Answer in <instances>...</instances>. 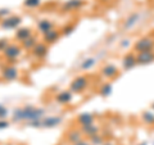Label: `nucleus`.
<instances>
[{
	"mask_svg": "<svg viewBox=\"0 0 154 145\" xmlns=\"http://www.w3.org/2000/svg\"><path fill=\"white\" fill-rule=\"evenodd\" d=\"M23 5L28 9H35L41 5V0H25L23 2Z\"/></svg>",
	"mask_w": 154,
	"mask_h": 145,
	"instance_id": "nucleus-25",
	"label": "nucleus"
},
{
	"mask_svg": "<svg viewBox=\"0 0 154 145\" xmlns=\"http://www.w3.org/2000/svg\"><path fill=\"white\" fill-rule=\"evenodd\" d=\"M73 100V93L71 90H62L55 95V101L62 105H67Z\"/></svg>",
	"mask_w": 154,
	"mask_h": 145,
	"instance_id": "nucleus-9",
	"label": "nucleus"
},
{
	"mask_svg": "<svg viewBox=\"0 0 154 145\" xmlns=\"http://www.w3.org/2000/svg\"><path fill=\"white\" fill-rule=\"evenodd\" d=\"M9 44H11V42H9L8 39H0V51L3 53L8 48Z\"/></svg>",
	"mask_w": 154,
	"mask_h": 145,
	"instance_id": "nucleus-28",
	"label": "nucleus"
},
{
	"mask_svg": "<svg viewBox=\"0 0 154 145\" xmlns=\"http://www.w3.org/2000/svg\"><path fill=\"white\" fill-rule=\"evenodd\" d=\"M73 30H75V26L73 25H68V26H66L63 30L60 31V33H62V35H69L71 32H73Z\"/></svg>",
	"mask_w": 154,
	"mask_h": 145,
	"instance_id": "nucleus-29",
	"label": "nucleus"
},
{
	"mask_svg": "<svg viewBox=\"0 0 154 145\" xmlns=\"http://www.w3.org/2000/svg\"><path fill=\"white\" fill-rule=\"evenodd\" d=\"M136 60H137V64H141V66L153 63L154 62V50L136 53Z\"/></svg>",
	"mask_w": 154,
	"mask_h": 145,
	"instance_id": "nucleus-10",
	"label": "nucleus"
},
{
	"mask_svg": "<svg viewBox=\"0 0 154 145\" xmlns=\"http://www.w3.org/2000/svg\"><path fill=\"white\" fill-rule=\"evenodd\" d=\"M77 123H79L80 127L89 126V125L95 123V117L91 113H81L79 117H77Z\"/></svg>",
	"mask_w": 154,
	"mask_h": 145,
	"instance_id": "nucleus-17",
	"label": "nucleus"
},
{
	"mask_svg": "<svg viewBox=\"0 0 154 145\" xmlns=\"http://www.w3.org/2000/svg\"><path fill=\"white\" fill-rule=\"evenodd\" d=\"M36 27H37V31L40 32L41 35H44V33L54 30V23H53L50 19H41V21L37 22Z\"/></svg>",
	"mask_w": 154,
	"mask_h": 145,
	"instance_id": "nucleus-18",
	"label": "nucleus"
},
{
	"mask_svg": "<svg viewBox=\"0 0 154 145\" xmlns=\"http://www.w3.org/2000/svg\"><path fill=\"white\" fill-rule=\"evenodd\" d=\"M90 143L91 145H103L104 144V137L102 136V135H95V136L90 137Z\"/></svg>",
	"mask_w": 154,
	"mask_h": 145,
	"instance_id": "nucleus-26",
	"label": "nucleus"
},
{
	"mask_svg": "<svg viewBox=\"0 0 154 145\" xmlns=\"http://www.w3.org/2000/svg\"><path fill=\"white\" fill-rule=\"evenodd\" d=\"M63 122V117L62 116H48L41 119V127L44 128H53L57 127Z\"/></svg>",
	"mask_w": 154,
	"mask_h": 145,
	"instance_id": "nucleus-7",
	"label": "nucleus"
},
{
	"mask_svg": "<svg viewBox=\"0 0 154 145\" xmlns=\"http://www.w3.org/2000/svg\"><path fill=\"white\" fill-rule=\"evenodd\" d=\"M81 132L88 137H93L95 135L99 134V126H96L95 123H93V125H89V126L81 127Z\"/></svg>",
	"mask_w": 154,
	"mask_h": 145,
	"instance_id": "nucleus-20",
	"label": "nucleus"
},
{
	"mask_svg": "<svg viewBox=\"0 0 154 145\" xmlns=\"http://www.w3.org/2000/svg\"><path fill=\"white\" fill-rule=\"evenodd\" d=\"M38 42V40L35 37V36H31V37H28V39H26L25 41H22L21 42V46H22V49H26V50H32L33 48L36 46V44Z\"/></svg>",
	"mask_w": 154,
	"mask_h": 145,
	"instance_id": "nucleus-22",
	"label": "nucleus"
},
{
	"mask_svg": "<svg viewBox=\"0 0 154 145\" xmlns=\"http://www.w3.org/2000/svg\"><path fill=\"white\" fill-rule=\"evenodd\" d=\"M0 23H2V18H0Z\"/></svg>",
	"mask_w": 154,
	"mask_h": 145,
	"instance_id": "nucleus-37",
	"label": "nucleus"
},
{
	"mask_svg": "<svg viewBox=\"0 0 154 145\" xmlns=\"http://www.w3.org/2000/svg\"><path fill=\"white\" fill-rule=\"evenodd\" d=\"M130 42H131V41H130V39H126V40H123L121 44H119V46H121L122 49H126L127 46H130Z\"/></svg>",
	"mask_w": 154,
	"mask_h": 145,
	"instance_id": "nucleus-32",
	"label": "nucleus"
},
{
	"mask_svg": "<svg viewBox=\"0 0 154 145\" xmlns=\"http://www.w3.org/2000/svg\"><path fill=\"white\" fill-rule=\"evenodd\" d=\"M152 108H153V110H154V103H153V104H152Z\"/></svg>",
	"mask_w": 154,
	"mask_h": 145,
	"instance_id": "nucleus-34",
	"label": "nucleus"
},
{
	"mask_svg": "<svg viewBox=\"0 0 154 145\" xmlns=\"http://www.w3.org/2000/svg\"><path fill=\"white\" fill-rule=\"evenodd\" d=\"M48 51H49V48H48V45L42 41H38L36 44V46L31 50L32 57L35 58V59H38V60L44 59V58L48 55Z\"/></svg>",
	"mask_w": 154,
	"mask_h": 145,
	"instance_id": "nucleus-8",
	"label": "nucleus"
},
{
	"mask_svg": "<svg viewBox=\"0 0 154 145\" xmlns=\"http://www.w3.org/2000/svg\"><path fill=\"white\" fill-rule=\"evenodd\" d=\"M134 49L136 53H141V51H150L154 50V40L152 37H141L135 42Z\"/></svg>",
	"mask_w": 154,
	"mask_h": 145,
	"instance_id": "nucleus-3",
	"label": "nucleus"
},
{
	"mask_svg": "<svg viewBox=\"0 0 154 145\" xmlns=\"http://www.w3.org/2000/svg\"><path fill=\"white\" fill-rule=\"evenodd\" d=\"M82 136H84V134L79 131V130H71V131L67 134V140L72 144H76L77 141L82 140Z\"/></svg>",
	"mask_w": 154,
	"mask_h": 145,
	"instance_id": "nucleus-21",
	"label": "nucleus"
},
{
	"mask_svg": "<svg viewBox=\"0 0 154 145\" xmlns=\"http://www.w3.org/2000/svg\"><path fill=\"white\" fill-rule=\"evenodd\" d=\"M11 16V11H9L8 8H2L0 9V18L4 19V18H7Z\"/></svg>",
	"mask_w": 154,
	"mask_h": 145,
	"instance_id": "nucleus-30",
	"label": "nucleus"
},
{
	"mask_svg": "<svg viewBox=\"0 0 154 145\" xmlns=\"http://www.w3.org/2000/svg\"><path fill=\"white\" fill-rule=\"evenodd\" d=\"M100 73H102V76L105 77V79L112 80V79H114V77L118 76V68H117V66H114L112 63H107L105 66H103Z\"/></svg>",
	"mask_w": 154,
	"mask_h": 145,
	"instance_id": "nucleus-11",
	"label": "nucleus"
},
{
	"mask_svg": "<svg viewBox=\"0 0 154 145\" xmlns=\"http://www.w3.org/2000/svg\"><path fill=\"white\" fill-rule=\"evenodd\" d=\"M139 21H140V13H139V12H134V13H131L126 19H125L123 30H131L134 26H136V25H137Z\"/></svg>",
	"mask_w": 154,
	"mask_h": 145,
	"instance_id": "nucleus-14",
	"label": "nucleus"
},
{
	"mask_svg": "<svg viewBox=\"0 0 154 145\" xmlns=\"http://www.w3.org/2000/svg\"><path fill=\"white\" fill-rule=\"evenodd\" d=\"M32 35H33V32H32V30L30 27H22V28H17V30H16L14 39H16L17 41L22 42V41H25L26 39L31 37Z\"/></svg>",
	"mask_w": 154,
	"mask_h": 145,
	"instance_id": "nucleus-15",
	"label": "nucleus"
},
{
	"mask_svg": "<svg viewBox=\"0 0 154 145\" xmlns=\"http://www.w3.org/2000/svg\"><path fill=\"white\" fill-rule=\"evenodd\" d=\"M135 66H137V60H136V53L130 51V53H127V54L123 57V59H122V67H123V69L128 71V69L134 68Z\"/></svg>",
	"mask_w": 154,
	"mask_h": 145,
	"instance_id": "nucleus-12",
	"label": "nucleus"
},
{
	"mask_svg": "<svg viewBox=\"0 0 154 145\" xmlns=\"http://www.w3.org/2000/svg\"><path fill=\"white\" fill-rule=\"evenodd\" d=\"M7 145H11V144H7Z\"/></svg>",
	"mask_w": 154,
	"mask_h": 145,
	"instance_id": "nucleus-39",
	"label": "nucleus"
},
{
	"mask_svg": "<svg viewBox=\"0 0 154 145\" xmlns=\"http://www.w3.org/2000/svg\"><path fill=\"white\" fill-rule=\"evenodd\" d=\"M22 23V18L19 16H9L7 18L2 19V23H0V26L4 30H17V28L21 26Z\"/></svg>",
	"mask_w": 154,
	"mask_h": 145,
	"instance_id": "nucleus-5",
	"label": "nucleus"
},
{
	"mask_svg": "<svg viewBox=\"0 0 154 145\" xmlns=\"http://www.w3.org/2000/svg\"><path fill=\"white\" fill-rule=\"evenodd\" d=\"M141 118L145 123L148 125H154V113L153 112H149V110H146V112H144L141 114Z\"/></svg>",
	"mask_w": 154,
	"mask_h": 145,
	"instance_id": "nucleus-24",
	"label": "nucleus"
},
{
	"mask_svg": "<svg viewBox=\"0 0 154 145\" xmlns=\"http://www.w3.org/2000/svg\"><path fill=\"white\" fill-rule=\"evenodd\" d=\"M73 145H91V143H88V141H85V140L82 139V140H80V141H77L76 144H73Z\"/></svg>",
	"mask_w": 154,
	"mask_h": 145,
	"instance_id": "nucleus-33",
	"label": "nucleus"
},
{
	"mask_svg": "<svg viewBox=\"0 0 154 145\" xmlns=\"http://www.w3.org/2000/svg\"><path fill=\"white\" fill-rule=\"evenodd\" d=\"M60 31L59 30H51L49 32H46L42 35V42H45L46 45H51V44H55V42L60 39Z\"/></svg>",
	"mask_w": 154,
	"mask_h": 145,
	"instance_id": "nucleus-13",
	"label": "nucleus"
},
{
	"mask_svg": "<svg viewBox=\"0 0 154 145\" xmlns=\"http://www.w3.org/2000/svg\"><path fill=\"white\" fill-rule=\"evenodd\" d=\"M103 145H113V144H103Z\"/></svg>",
	"mask_w": 154,
	"mask_h": 145,
	"instance_id": "nucleus-35",
	"label": "nucleus"
},
{
	"mask_svg": "<svg viewBox=\"0 0 154 145\" xmlns=\"http://www.w3.org/2000/svg\"><path fill=\"white\" fill-rule=\"evenodd\" d=\"M22 54V46L18 44H9L8 48L3 51V57L8 60H17Z\"/></svg>",
	"mask_w": 154,
	"mask_h": 145,
	"instance_id": "nucleus-4",
	"label": "nucleus"
},
{
	"mask_svg": "<svg viewBox=\"0 0 154 145\" xmlns=\"http://www.w3.org/2000/svg\"><path fill=\"white\" fill-rule=\"evenodd\" d=\"M103 2H107V0H103Z\"/></svg>",
	"mask_w": 154,
	"mask_h": 145,
	"instance_id": "nucleus-38",
	"label": "nucleus"
},
{
	"mask_svg": "<svg viewBox=\"0 0 154 145\" xmlns=\"http://www.w3.org/2000/svg\"><path fill=\"white\" fill-rule=\"evenodd\" d=\"M46 110L44 108L35 107V105H25L13 110L12 121L13 122H32V121L42 119L45 117Z\"/></svg>",
	"mask_w": 154,
	"mask_h": 145,
	"instance_id": "nucleus-1",
	"label": "nucleus"
},
{
	"mask_svg": "<svg viewBox=\"0 0 154 145\" xmlns=\"http://www.w3.org/2000/svg\"><path fill=\"white\" fill-rule=\"evenodd\" d=\"M8 116H9V112L7 107L4 104H0V119H7Z\"/></svg>",
	"mask_w": 154,
	"mask_h": 145,
	"instance_id": "nucleus-27",
	"label": "nucleus"
},
{
	"mask_svg": "<svg viewBox=\"0 0 154 145\" xmlns=\"http://www.w3.org/2000/svg\"><path fill=\"white\" fill-rule=\"evenodd\" d=\"M2 77L5 81H14L19 77V71L16 66L8 64L2 69Z\"/></svg>",
	"mask_w": 154,
	"mask_h": 145,
	"instance_id": "nucleus-6",
	"label": "nucleus"
},
{
	"mask_svg": "<svg viewBox=\"0 0 154 145\" xmlns=\"http://www.w3.org/2000/svg\"><path fill=\"white\" fill-rule=\"evenodd\" d=\"M140 145H146V144H145V143H144V144H140Z\"/></svg>",
	"mask_w": 154,
	"mask_h": 145,
	"instance_id": "nucleus-36",
	"label": "nucleus"
},
{
	"mask_svg": "<svg viewBox=\"0 0 154 145\" xmlns=\"http://www.w3.org/2000/svg\"><path fill=\"white\" fill-rule=\"evenodd\" d=\"M9 123L7 119H0V130H4V128H8L9 127Z\"/></svg>",
	"mask_w": 154,
	"mask_h": 145,
	"instance_id": "nucleus-31",
	"label": "nucleus"
},
{
	"mask_svg": "<svg viewBox=\"0 0 154 145\" xmlns=\"http://www.w3.org/2000/svg\"><path fill=\"white\" fill-rule=\"evenodd\" d=\"M113 91V88H112V84H109V82H105V84L102 85V88H100L99 93L102 96H109L110 94H112Z\"/></svg>",
	"mask_w": 154,
	"mask_h": 145,
	"instance_id": "nucleus-23",
	"label": "nucleus"
},
{
	"mask_svg": "<svg viewBox=\"0 0 154 145\" xmlns=\"http://www.w3.org/2000/svg\"><path fill=\"white\" fill-rule=\"evenodd\" d=\"M89 84H90V81H89L88 76H77L76 79L71 82L69 90L72 91V93H75V94L84 93V91L88 89Z\"/></svg>",
	"mask_w": 154,
	"mask_h": 145,
	"instance_id": "nucleus-2",
	"label": "nucleus"
},
{
	"mask_svg": "<svg viewBox=\"0 0 154 145\" xmlns=\"http://www.w3.org/2000/svg\"><path fill=\"white\" fill-rule=\"evenodd\" d=\"M96 63H98V59H96L95 57H89V58H86V59H84L82 62H81L80 69L81 71H90L93 67L96 66Z\"/></svg>",
	"mask_w": 154,
	"mask_h": 145,
	"instance_id": "nucleus-19",
	"label": "nucleus"
},
{
	"mask_svg": "<svg viewBox=\"0 0 154 145\" xmlns=\"http://www.w3.org/2000/svg\"><path fill=\"white\" fill-rule=\"evenodd\" d=\"M85 5L84 0H67V2L63 4V11L71 12V11H79Z\"/></svg>",
	"mask_w": 154,
	"mask_h": 145,
	"instance_id": "nucleus-16",
	"label": "nucleus"
}]
</instances>
